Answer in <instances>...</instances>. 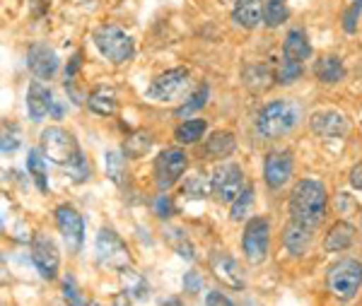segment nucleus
Returning a JSON list of instances; mask_svg holds the SVG:
<instances>
[{
  "instance_id": "obj_1",
  "label": "nucleus",
  "mask_w": 362,
  "mask_h": 306,
  "mask_svg": "<svg viewBox=\"0 0 362 306\" xmlns=\"http://www.w3.org/2000/svg\"><path fill=\"white\" fill-rule=\"evenodd\" d=\"M290 217L302 225L319 227L326 220V210H329V196H326L324 184L314 179L297 181L293 193H290Z\"/></svg>"
},
{
  "instance_id": "obj_2",
  "label": "nucleus",
  "mask_w": 362,
  "mask_h": 306,
  "mask_svg": "<svg viewBox=\"0 0 362 306\" xmlns=\"http://www.w3.org/2000/svg\"><path fill=\"white\" fill-rule=\"evenodd\" d=\"M302 119V107L290 99L268 102L256 116V133L264 140H278L288 135Z\"/></svg>"
},
{
  "instance_id": "obj_3",
  "label": "nucleus",
  "mask_w": 362,
  "mask_h": 306,
  "mask_svg": "<svg viewBox=\"0 0 362 306\" xmlns=\"http://www.w3.org/2000/svg\"><path fill=\"white\" fill-rule=\"evenodd\" d=\"M42 152L49 162L58 164V167H75L78 162H83L80 155L78 140L73 138V133H68L61 126H49L42 133Z\"/></svg>"
},
{
  "instance_id": "obj_4",
  "label": "nucleus",
  "mask_w": 362,
  "mask_h": 306,
  "mask_svg": "<svg viewBox=\"0 0 362 306\" xmlns=\"http://www.w3.org/2000/svg\"><path fill=\"white\" fill-rule=\"evenodd\" d=\"M326 287L338 302H350L362 290V263L355 258H343L336 266H331L326 275Z\"/></svg>"
},
{
  "instance_id": "obj_5",
  "label": "nucleus",
  "mask_w": 362,
  "mask_h": 306,
  "mask_svg": "<svg viewBox=\"0 0 362 306\" xmlns=\"http://www.w3.org/2000/svg\"><path fill=\"white\" fill-rule=\"evenodd\" d=\"M92 41H95L99 54L107 58L109 63H114V66H121V63H126L133 56V39L116 25L97 27Z\"/></svg>"
},
{
  "instance_id": "obj_6",
  "label": "nucleus",
  "mask_w": 362,
  "mask_h": 306,
  "mask_svg": "<svg viewBox=\"0 0 362 306\" xmlns=\"http://www.w3.org/2000/svg\"><path fill=\"white\" fill-rule=\"evenodd\" d=\"M242 249H244V258H247L251 266H261L266 261L268 249H271V225H268L266 217L256 215L244 225Z\"/></svg>"
},
{
  "instance_id": "obj_7",
  "label": "nucleus",
  "mask_w": 362,
  "mask_h": 306,
  "mask_svg": "<svg viewBox=\"0 0 362 306\" xmlns=\"http://www.w3.org/2000/svg\"><path fill=\"white\" fill-rule=\"evenodd\" d=\"M210 181H213V196L218 203H225V205H232L235 200L244 193V172L239 164H232V162H225V164H218L215 167L213 176H210Z\"/></svg>"
},
{
  "instance_id": "obj_8",
  "label": "nucleus",
  "mask_w": 362,
  "mask_h": 306,
  "mask_svg": "<svg viewBox=\"0 0 362 306\" xmlns=\"http://www.w3.org/2000/svg\"><path fill=\"white\" fill-rule=\"evenodd\" d=\"M191 90V78H189V70L186 68H172L167 73L157 75L153 80L148 90V97L153 102H160V104H172L177 99L184 97L186 92Z\"/></svg>"
},
{
  "instance_id": "obj_9",
  "label": "nucleus",
  "mask_w": 362,
  "mask_h": 306,
  "mask_svg": "<svg viewBox=\"0 0 362 306\" xmlns=\"http://www.w3.org/2000/svg\"><path fill=\"white\" fill-rule=\"evenodd\" d=\"M95 251H97V261L107 268L124 270L131 266V251H128L124 239H121L114 229H102V232L97 234Z\"/></svg>"
},
{
  "instance_id": "obj_10",
  "label": "nucleus",
  "mask_w": 362,
  "mask_h": 306,
  "mask_svg": "<svg viewBox=\"0 0 362 306\" xmlns=\"http://www.w3.org/2000/svg\"><path fill=\"white\" fill-rule=\"evenodd\" d=\"M189 169V155L181 147H169L162 150L160 157L155 160V184L160 191L172 188Z\"/></svg>"
},
{
  "instance_id": "obj_11",
  "label": "nucleus",
  "mask_w": 362,
  "mask_h": 306,
  "mask_svg": "<svg viewBox=\"0 0 362 306\" xmlns=\"http://www.w3.org/2000/svg\"><path fill=\"white\" fill-rule=\"evenodd\" d=\"M32 261L37 266L39 275L44 280H56L58 278V268H61V253H58L56 241L49 234L39 232L32 239Z\"/></svg>"
},
{
  "instance_id": "obj_12",
  "label": "nucleus",
  "mask_w": 362,
  "mask_h": 306,
  "mask_svg": "<svg viewBox=\"0 0 362 306\" xmlns=\"http://www.w3.org/2000/svg\"><path fill=\"white\" fill-rule=\"evenodd\" d=\"M295 169V160H293V152L290 150H273L266 155L264 162V179L266 186L271 191H280L285 184L290 181Z\"/></svg>"
},
{
  "instance_id": "obj_13",
  "label": "nucleus",
  "mask_w": 362,
  "mask_h": 306,
  "mask_svg": "<svg viewBox=\"0 0 362 306\" xmlns=\"http://www.w3.org/2000/svg\"><path fill=\"white\" fill-rule=\"evenodd\" d=\"M56 227L61 237L66 239L70 251H78L85 239V222L83 215L73 208V205H58L56 208Z\"/></svg>"
},
{
  "instance_id": "obj_14",
  "label": "nucleus",
  "mask_w": 362,
  "mask_h": 306,
  "mask_svg": "<svg viewBox=\"0 0 362 306\" xmlns=\"http://www.w3.org/2000/svg\"><path fill=\"white\" fill-rule=\"evenodd\" d=\"M309 126H312L314 135L326 138V140L346 138L350 133V121L341 111H317V114L309 119Z\"/></svg>"
},
{
  "instance_id": "obj_15",
  "label": "nucleus",
  "mask_w": 362,
  "mask_h": 306,
  "mask_svg": "<svg viewBox=\"0 0 362 306\" xmlns=\"http://www.w3.org/2000/svg\"><path fill=\"white\" fill-rule=\"evenodd\" d=\"M27 66L39 80H51L58 70V56L49 44L39 41L27 51Z\"/></svg>"
},
{
  "instance_id": "obj_16",
  "label": "nucleus",
  "mask_w": 362,
  "mask_h": 306,
  "mask_svg": "<svg viewBox=\"0 0 362 306\" xmlns=\"http://www.w3.org/2000/svg\"><path fill=\"white\" fill-rule=\"evenodd\" d=\"M210 270H213V275L223 282V285L232 287V290H242L244 287L242 270H239L235 258H230L225 251H215L213 256H210Z\"/></svg>"
},
{
  "instance_id": "obj_17",
  "label": "nucleus",
  "mask_w": 362,
  "mask_h": 306,
  "mask_svg": "<svg viewBox=\"0 0 362 306\" xmlns=\"http://www.w3.org/2000/svg\"><path fill=\"white\" fill-rule=\"evenodd\" d=\"M314 241V227L302 225L297 220H290V225L283 232V244L293 256H305Z\"/></svg>"
},
{
  "instance_id": "obj_18",
  "label": "nucleus",
  "mask_w": 362,
  "mask_h": 306,
  "mask_svg": "<svg viewBox=\"0 0 362 306\" xmlns=\"http://www.w3.org/2000/svg\"><path fill=\"white\" fill-rule=\"evenodd\" d=\"M266 0H237L232 8V22L242 29H256L264 20Z\"/></svg>"
},
{
  "instance_id": "obj_19",
  "label": "nucleus",
  "mask_w": 362,
  "mask_h": 306,
  "mask_svg": "<svg viewBox=\"0 0 362 306\" xmlns=\"http://www.w3.org/2000/svg\"><path fill=\"white\" fill-rule=\"evenodd\" d=\"M54 94L51 90H46L42 82H32L27 90V109H29V116L32 121H44V116L54 109Z\"/></svg>"
},
{
  "instance_id": "obj_20",
  "label": "nucleus",
  "mask_w": 362,
  "mask_h": 306,
  "mask_svg": "<svg viewBox=\"0 0 362 306\" xmlns=\"http://www.w3.org/2000/svg\"><path fill=\"white\" fill-rule=\"evenodd\" d=\"M309 56H312V44H309L305 29H290L283 41V58L305 63Z\"/></svg>"
},
{
  "instance_id": "obj_21",
  "label": "nucleus",
  "mask_w": 362,
  "mask_h": 306,
  "mask_svg": "<svg viewBox=\"0 0 362 306\" xmlns=\"http://www.w3.org/2000/svg\"><path fill=\"white\" fill-rule=\"evenodd\" d=\"M353 241H355V227L350 225V222H336L324 239V251L326 253H341V251L350 249Z\"/></svg>"
},
{
  "instance_id": "obj_22",
  "label": "nucleus",
  "mask_w": 362,
  "mask_h": 306,
  "mask_svg": "<svg viewBox=\"0 0 362 306\" xmlns=\"http://www.w3.org/2000/svg\"><path fill=\"white\" fill-rule=\"evenodd\" d=\"M314 78L324 85H336L346 78V66L338 56H321L317 63H314Z\"/></svg>"
},
{
  "instance_id": "obj_23",
  "label": "nucleus",
  "mask_w": 362,
  "mask_h": 306,
  "mask_svg": "<svg viewBox=\"0 0 362 306\" xmlns=\"http://www.w3.org/2000/svg\"><path fill=\"white\" fill-rule=\"evenodd\" d=\"M235 135L230 131H220V133H213L206 143V155L208 157H215V160H223V157H230L235 152Z\"/></svg>"
},
{
  "instance_id": "obj_24",
  "label": "nucleus",
  "mask_w": 362,
  "mask_h": 306,
  "mask_svg": "<svg viewBox=\"0 0 362 306\" xmlns=\"http://www.w3.org/2000/svg\"><path fill=\"white\" fill-rule=\"evenodd\" d=\"M206 128H208L206 119H189V121H184L177 126V131H174V140H177L179 145H194L203 138Z\"/></svg>"
},
{
  "instance_id": "obj_25",
  "label": "nucleus",
  "mask_w": 362,
  "mask_h": 306,
  "mask_svg": "<svg viewBox=\"0 0 362 306\" xmlns=\"http://www.w3.org/2000/svg\"><path fill=\"white\" fill-rule=\"evenodd\" d=\"M87 107H90L92 114H97V116H112L116 111L114 92L107 90V87H97V90L87 97Z\"/></svg>"
},
{
  "instance_id": "obj_26",
  "label": "nucleus",
  "mask_w": 362,
  "mask_h": 306,
  "mask_svg": "<svg viewBox=\"0 0 362 306\" xmlns=\"http://www.w3.org/2000/svg\"><path fill=\"white\" fill-rule=\"evenodd\" d=\"M119 273H121V280H124V290H126L128 294H133L136 299L148 297V282L140 278V275H138L131 266L124 268V270H119Z\"/></svg>"
},
{
  "instance_id": "obj_27",
  "label": "nucleus",
  "mask_w": 362,
  "mask_h": 306,
  "mask_svg": "<svg viewBox=\"0 0 362 306\" xmlns=\"http://www.w3.org/2000/svg\"><path fill=\"white\" fill-rule=\"evenodd\" d=\"M184 193L189 198H206L213 193V181L206 179V174H194L184 181Z\"/></svg>"
},
{
  "instance_id": "obj_28",
  "label": "nucleus",
  "mask_w": 362,
  "mask_h": 306,
  "mask_svg": "<svg viewBox=\"0 0 362 306\" xmlns=\"http://www.w3.org/2000/svg\"><path fill=\"white\" fill-rule=\"evenodd\" d=\"M288 8H285V0H266V8H264V22L266 27H278L288 20Z\"/></svg>"
},
{
  "instance_id": "obj_29",
  "label": "nucleus",
  "mask_w": 362,
  "mask_h": 306,
  "mask_svg": "<svg viewBox=\"0 0 362 306\" xmlns=\"http://www.w3.org/2000/svg\"><path fill=\"white\" fill-rule=\"evenodd\" d=\"M27 169H29V174L34 176V181H37V186H39V191L46 193V172H44V157H42V152L39 150H29V155H27Z\"/></svg>"
},
{
  "instance_id": "obj_30",
  "label": "nucleus",
  "mask_w": 362,
  "mask_h": 306,
  "mask_svg": "<svg viewBox=\"0 0 362 306\" xmlns=\"http://www.w3.org/2000/svg\"><path fill=\"white\" fill-rule=\"evenodd\" d=\"M107 176L114 181V184H124V179H126V162H124V157H121V152H107Z\"/></svg>"
},
{
  "instance_id": "obj_31",
  "label": "nucleus",
  "mask_w": 362,
  "mask_h": 306,
  "mask_svg": "<svg viewBox=\"0 0 362 306\" xmlns=\"http://www.w3.org/2000/svg\"><path fill=\"white\" fill-rule=\"evenodd\" d=\"M300 78H302V63L283 58V63H280V73H278L280 85H293V82L300 80Z\"/></svg>"
},
{
  "instance_id": "obj_32",
  "label": "nucleus",
  "mask_w": 362,
  "mask_h": 306,
  "mask_svg": "<svg viewBox=\"0 0 362 306\" xmlns=\"http://www.w3.org/2000/svg\"><path fill=\"white\" fill-rule=\"evenodd\" d=\"M251 203H254V191H251V188H244L242 196H239L235 203H232V220H235V222L244 220V217L249 215Z\"/></svg>"
},
{
  "instance_id": "obj_33",
  "label": "nucleus",
  "mask_w": 362,
  "mask_h": 306,
  "mask_svg": "<svg viewBox=\"0 0 362 306\" xmlns=\"http://www.w3.org/2000/svg\"><path fill=\"white\" fill-rule=\"evenodd\" d=\"M206 102H208V90H206V87H201V90H198L196 94H191L189 102H186L184 107L177 109V116H184V119H186L189 114H194V111L206 107Z\"/></svg>"
},
{
  "instance_id": "obj_34",
  "label": "nucleus",
  "mask_w": 362,
  "mask_h": 306,
  "mask_svg": "<svg viewBox=\"0 0 362 306\" xmlns=\"http://www.w3.org/2000/svg\"><path fill=\"white\" fill-rule=\"evenodd\" d=\"M124 150L128 157H143L150 150V135H133V138H128Z\"/></svg>"
},
{
  "instance_id": "obj_35",
  "label": "nucleus",
  "mask_w": 362,
  "mask_h": 306,
  "mask_svg": "<svg viewBox=\"0 0 362 306\" xmlns=\"http://www.w3.org/2000/svg\"><path fill=\"white\" fill-rule=\"evenodd\" d=\"M17 145H20V131H17V126H8L5 123L3 126V143H0V147H3V155H13V152L17 150Z\"/></svg>"
},
{
  "instance_id": "obj_36",
  "label": "nucleus",
  "mask_w": 362,
  "mask_h": 306,
  "mask_svg": "<svg viewBox=\"0 0 362 306\" xmlns=\"http://www.w3.org/2000/svg\"><path fill=\"white\" fill-rule=\"evenodd\" d=\"M155 213L160 217L172 215V200H169V196H165V191H162V196H157V200H155Z\"/></svg>"
},
{
  "instance_id": "obj_37",
  "label": "nucleus",
  "mask_w": 362,
  "mask_h": 306,
  "mask_svg": "<svg viewBox=\"0 0 362 306\" xmlns=\"http://www.w3.org/2000/svg\"><path fill=\"white\" fill-rule=\"evenodd\" d=\"M201 285H203V282H201V278H198L196 273H189L184 278V290L189 294H196L198 290H201Z\"/></svg>"
},
{
  "instance_id": "obj_38",
  "label": "nucleus",
  "mask_w": 362,
  "mask_h": 306,
  "mask_svg": "<svg viewBox=\"0 0 362 306\" xmlns=\"http://www.w3.org/2000/svg\"><path fill=\"white\" fill-rule=\"evenodd\" d=\"M358 17H360V10H355V8H350L348 13H346V17H343V29H346L348 34H353L355 32V22H358Z\"/></svg>"
},
{
  "instance_id": "obj_39",
  "label": "nucleus",
  "mask_w": 362,
  "mask_h": 306,
  "mask_svg": "<svg viewBox=\"0 0 362 306\" xmlns=\"http://www.w3.org/2000/svg\"><path fill=\"white\" fill-rule=\"evenodd\" d=\"M66 299H70V302H75V304L85 302L83 297H78V290H75V280L73 278H66Z\"/></svg>"
},
{
  "instance_id": "obj_40",
  "label": "nucleus",
  "mask_w": 362,
  "mask_h": 306,
  "mask_svg": "<svg viewBox=\"0 0 362 306\" xmlns=\"http://www.w3.org/2000/svg\"><path fill=\"white\" fill-rule=\"evenodd\" d=\"M206 304H232V299L225 297L223 292H210L206 297Z\"/></svg>"
},
{
  "instance_id": "obj_41",
  "label": "nucleus",
  "mask_w": 362,
  "mask_h": 306,
  "mask_svg": "<svg viewBox=\"0 0 362 306\" xmlns=\"http://www.w3.org/2000/svg\"><path fill=\"white\" fill-rule=\"evenodd\" d=\"M350 184L358 188V191H362V164L353 167V172H350Z\"/></svg>"
},
{
  "instance_id": "obj_42",
  "label": "nucleus",
  "mask_w": 362,
  "mask_h": 306,
  "mask_svg": "<svg viewBox=\"0 0 362 306\" xmlns=\"http://www.w3.org/2000/svg\"><path fill=\"white\" fill-rule=\"evenodd\" d=\"M80 68V54H75V58H73V63H70V66L66 68V80H70L75 75V70Z\"/></svg>"
},
{
  "instance_id": "obj_43",
  "label": "nucleus",
  "mask_w": 362,
  "mask_h": 306,
  "mask_svg": "<svg viewBox=\"0 0 362 306\" xmlns=\"http://www.w3.org/2000/svg\"><path fill=\"white\" fill-rule=\"evenodd\" d=\"M353 8H355V10H360V13H362V0H353Z\"/></svg>"
}]
</instances>
